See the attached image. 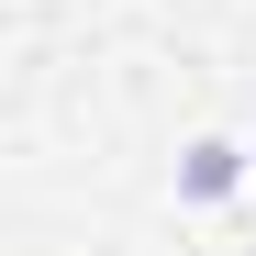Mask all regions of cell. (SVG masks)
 Wrapping results in <instances>:
<instances>
[{
  "label": "cell",
  "mask_w": 256,
  "mask_h": 256,
  "mask_svg": "<svg viewBox=\"0 0 256 256\" xmlns=\"http://www.w3.org/2000/svg\"><path fill=\"white\" fill-rule=\"evenodd\" d=\"M178 190H190V200H223V190H234V145H223V134H200L190 167H178Z\"/></svg>",
  "instance_id": "cell-1"
}]
</instances>
